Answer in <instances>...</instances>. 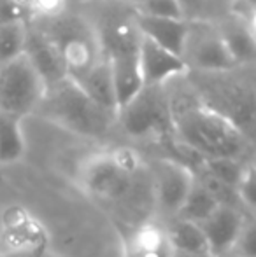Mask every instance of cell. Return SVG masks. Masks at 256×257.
Returning a JSON list of instances; mask_svg holds the SVG:
<instances>
[{
	"label": "cell",
	"instance_id": "6da1fadb",
	"mask_svg": "<svg viewBox=\"0 0 256 257\" xmlns=\"http://www.w3.org/2000/svg\"><path fill=\"white\" fill-rule=\"evenodd\" d=\"M165 86L172 115L174 140L200 159H242L249 161L254 144L228 119L205 107L195 96L185 75Z\"/></svg>",
	"mask_w": 256,
	"mask_h": 257
},
{
	"label": "cell",
	"instance_id": "7a4b0ae2",
	"mask_svg": "<svg viewBox=\"0 0 256 257\" xmlns=\"http://www.w3.org/2000/svg\"><path fill=\"white\" fill-rule=\"evenodd\" d=\"M185 81L205 107L228 119L247 140L254 144V65L219 72H186Z\"/></svg>",
	"mask_w": 256,
	"mask_h": 257
},
{
	"label": "cell",
	"instance_id": "3957f363",
	"mask_svg": "<svg viewBox=\"0 0 256 257\" xmlns=\"http://www.w3.org/2000/svg\"><path fill=\"white\" fill-rule=\"evenodd\" d=\"M142 172L140 156L130 147L93 154L79 170L81 187L95 200L118 208H135Z\"/></svg>",
	"mask_w": 256,
	"mask_h": 257
},
{
	"label": "cell",
	"instance_id": "277c9868",
	"mask_svg": "<svg viewBox=\"0 0 256 257\" xmlns=\"http://www.w3.org/2000/svg\"><path fill=\"white\" fill-rule=\"evenodd\" d=\"M34 115L82 139L100 140L116 128V114L99 107L68 77L49 84Z\"/></svg>",
	"mask_w": 256,
	"mask_h": 257
},
{
	"label": "cell",
	"instance_id": "5b68a950",
	"mask_svg": "<svg viewBox=\"0 0 256 257\" xmlns=\"http://www.w3.org/2000/svg\"><path fill=\"white\" fill-rule=\"evenodd\" d=\"M28 21L53 44L62 60L65 75L70 81H79L102 60L104 49L97 27L82 14L63 11L58 16Z\"/></svg>",
	"mask_w": 256,
	"mask_h": 257
},
{
	"label": "cell",
	"instance_id": "8992f818",
	"mask_svg": "<svg viewBox=\"0 0 256 257\" xmlns=\"http://www.w3.org/2000/svg\"><path fill=\"white\" fill-rule=\"evenodd\" d=\"M116 128L128 139L172 144V115L165 86H144L116 112Z\"/></svg>",
	"mask_w": 256,
	"mask_h": 257
},
{
	"label": "cell",
	"instance_id": "52a82bcc",
	"mask_svg": "<svg viewBox=\"0 0 256 257\" xmlns=\"http://www.w3.org/2000/svg\"><path fill=\"white\" fill-rule=\"evenodd\" d=\"M44 93L46 82L25 53L0 65V115L23 121L34 115Z\"/></svg>",
	"mask_w": 256,
	"mask_h": 257
},
{
	"label": "cell",
	"instance_id": "ba28073f",
	"mask_svg": "<svg viewBox=\"0 0 256 257\" xmlns=\"http://www.w3.org/2000/svg\"><path fill=\"white\" fill-rule=\"evenodd\" d=\"M181 58L188 72H219L239 65L232 58L214 20L188 21Z\"/></svg>",
	"mask_w": 256,
	"mask_h": 257
},
{
	"label": "cell",
	"instance_id": "9c48e42d",
	"mask_svg": "<svg viewBox=\"0 0 256 257\" xmlns=\"http://www.w3.org/2000/svg\"><path fill=\"white\" fill-rule=\"evenodd\" d=\"M153 206L160 222L174 219L195 184V173L188 165L174 158H154L149 165Z\"/></svg>",
	"mask_w": 256,
	"mask_h": 257
},
{
	"label": "cell",
	"instance_id": "30bf717a",
	"mask_svg": "<svg viewBox=\"0 0 256 257\" xmlns=\"http://www.w3.org/2000/svg\"><path fill=\"white\" fill-rule=\"evenodd\" d=\"M249 215L244 210L233 208V206H218L207 220L200 224L202 233L207 241L209 255L223 257L233 250L237 238H239L242 227L249 219Z\"/></svg>",
	"mask_w": 256,
	"mask_h": 257
},
{
	"label": "cell",
	"instance_id": "8fae6325",
	"mask_svg": "<svg viewBox=\"0 0 256 257\" xmlns=\"http://www.w3.org/2000/svg\"><path fill=\"white\" fill-rule=\"evenodd\" d=\"M139 68L144 86H163L188 72L181 56L160 48L142 35L139 44Z\"/></svg>",
	"mask_w": 256,
	"mask_h": 257
},
{
	"label": "cell",
	"instance_id": "7c38bea8",
	"mask_svg": "<svg viewBox=\"0 0 256 257\" xmlns=\"http://www.w3.org/2000/svg\"><path fill=\"white\" fill-rule=\"evenodd\" d=\"M133 23H135V28L144 39L181 56L186 30H188V21L186 20H183V18L151 16V14L133 11Z\"/></svg>",
	"mask_w": 256,
	"mask_h": 257
},
{
	"label": "cell",
	"instance_id": "4fadbf2b",
	"mask_svg": "<svg viewBox=\"0 0 256 257\" xmlns=\"http://www.w3.org/2000/svg\"><path fill=\"white\" fill-rule=\"evenodd\" d=\"M25 54L30 58L34 67L41 74L42 81L46 82V88L49 84H55L60 79L67 77L63 70L62 60H60L56 49L53 44L44 37L37 27L28 21L27 23V41H25Z\"/></svg>",
	"mask_w": 256,
	"mask_h": 257
},
{
	"label": "cell",
	"instance_id": "5bb4252c",
	"mask_svg": "<svg viewBox=\"0 0 256 257\" xmlns=\"http://www.w3.org/2000/svg\"><path fill=\"white\" fill-rule=\"evenodd\" d=\"M216 25L235 63L239 67L254 65V21H246L228 13V16L218 20Z\"/></svg>",
	"mask_w": 256,
	"mask_h": 257
},
{
	"label": "cell",
	"instance_id": "9a60e30c",
	"mask_svg": "<svg viewBox=\"0 0 256 257\" xmlns=\"http://www.w3.org/2000/svg\"><path fill=\"white\" fill-rule=\"evenodd\" d=\"M165 226L160 220H144L132 227L125 240V257H170Z\"/></svg>",
	"mask_w": 256,
	"mask_h": 257
},
{
	"label": "cell",
	"instance_id": "2e32d148",
	"mask_svg": "<svg viewBox=\"0 0 256 257\" xmlns=\"http://www.w3.org/2000/svg\"><path fill=\"white\" fill-rule=\"evenodd\" d=\"M74 82L93 100V102L99 105V107H102L104 110L113 112V114L118 112L113 72H111V65L106 54H104L102 60H100L88 74L82 75L79 81H74Z\"/></svg>",
	"mask_w": 256,
	"mask_h": 257
},
{
	"label": "cell",
	"instance_id": "e0dca14e",
	"mask_svg": "<svg viewBox=\"0 0 256 257\" xmlns=\"http://www.w3.org/2000/svg\"><path fill=\"white\" fill-rule=\"evenodd\" d=\"M165 233H167L168 243L172 252H183V254H197V255H209L207 241L202 233V227L190 220L174 219L163 222Z\"/></svg>",
	"mask_w": 256,
	"mask_h": 257
},
{
	"label": "cell",
	"instance_id": "ac0fdd59",
	"mask_svg": "<svg viewBox=\"0 0 256 257\" xmlns=\"http://www.w3.org/2000/svg\"><path fill=\"white\" fill-rule=\"evenodd\" d=\"M27 142L23 135V121L0 115V165H11L23 159Z\"/></svg>",
	"mask_w": 256,
	"mask_h": 257
},
{
	"label": "cell",
	"instance_id": "d6986e66",
	"mask_svg": "<svg viewBox=\"0 0 256 257\" xmlns=\"http://www.w3.org/2000/svg\"><path fill=\"white\" fill-rule=\"evenodd\" d=\"M249 161H242V159H200V163L197 165L198 170L205 172L207 175H211L212 179H216L218 182L225 184V186L237 189L240 179H242L244 172H246V166L249 165ZM195 168V170H197Z\"/></svg>",
	"mask_w": 256,
	"mask_h": 257
},
{
	"label": "cell",
	"instance_id": "ffe728a7",
	"mask_svg": "<svg viewBox=\"0 0 256 257\" xmlns=\"http://www.w3.org/2000/svg\"><path fill=\"white\" fill-rule=\"evenodd\" d=\"M218 203L216 200L197 182L195 179V184L190 191V194L186 196L185 203H183L181 210L176 217L179 219H185V220H190V222H195L200 226L204 220H207L209 217L214 213V210L218 208Z\"/></svg>",
	"mask_w": 256,
	"mask_h": 257
},
{
	"label": "cell",
	"instance_id": "44dd1931",
	"mask_svg": "<svg viewBox=\"0 0 256 257\" xmlns=\"http://www.w3.org/2000/svg\"><path fill=\"white\" fill-rule=\"evenodd\" d=\"M28 21H9L0 25V65L25 51Z\"/></svg>",
	"mask_w": 256,
	"mask_h": 257
},
{
	"label": "cell",
	"instance_id": "7402d4cb",
	"mask_svg": "<svg viewBox=\"0 0 256 257\" xmlns=\"http://www.w3.org/2000/svg\"><path fill=\"white\" fill-rule=\"evenodd\" d=\"M254 163L251 161L249 165L246 166V172H244L242 179H240L239 186H237V196H239V201L242 205V208L246 210L249 215L254 213V205H256V193H254Z\"/></svg>",
	"mask_w": 256,
	"mask_h": 257
},
{
	"label": "cell",
	"instance_id": "603a6c76",
	"mask_svg": "<svg viewBox=\"0 0 256 257\" xmlns=\"http://www.w3.org/2000/svg\"><path fill=\"white\" fill-rule=\"evenodd\" d=\"M232 254L239 257H256V222L254 217L246 222L242 227L235 245H233Z\"/></svg>",
	"mask_w": 256,
	"mask_h": 257
},
{
	"label": "cell",
	"instance_id": "cb8c5ba5",
	"mask_svg": "<svg viewBox=\"0 0 256 257\" xmlns=\"http://www.w3.org/2000/svg\"><path fill=\"white\" fill-rule=\"evenodd\" d=\"M139 13L151 14V16H163V18H183L181 11L176 0H142Z\"/></svg>",
	"mask_w": 256,
	"mask_h": 257
},
{
	"label": "cell",
	"instance_id": "d4e9b609",
	"mask_svg": "<svg viewBox=\"0 0 256 257\" xmlns=\"http://www.w3.org/2000/svg\"><path fill=\"white\" fill-rule=\"evenodd\" d=\"M28 13L13 0H0V25L9 21H28Z\"/></svg>",
	"mask_w": 256,
	"mask_h": 257
},
{
	"label": "cell",
	"instance_id": "484cf974",
	"mask_svg": "<svg viewBox=\"0 0 256 257\" xmlns=\"http://www.w3.org/2000/svg\"><path fill=\"white\" fill-rule=\"evenodd\" d=\"M178 7L181 11L183 20L192 21V20H200V13L204 11L207 0H176Z\"/></svg>",
	"mask_w": 256,
	"mask_h": 257
},
{
	"label": "cell",
	"instance_id": "4316f807",
	"mask_svg": "<svg viewBox=\"0 0 256 257\" xmlns=\"http://www.w3.org/2000/svg\"><path fill=\"white\" fill-rule=\"evenodd\" d=\"M170 257H211V255H197V254H183V252H172Z\"/></svg>",
	"mask_w": 256,
	"mask_h": 257
},
{
	"label": "cell",
	"instance_id": "83f0119b",
	"mask_svg": "<svg viewBox=\"0 0 256 257\" xmlns=\"http://www.w3.org/2000/svg\"><path fill=\"white\" fill-rule=\"evenodd\" d=\"M121 2L128 4V6H132L133 9H139V7H140V4H142V0H121Z\"/></svg>",
	"mask_w": 256,
	"mask_h": 257
},
{
	"label": "cell",
	"instance_id": "f1b7e54d",
	"mask_svg": "<svg viewBox=\"0 0 256 257\" xmlns=\"http://www.w3.org/2000/svg\"><path fill=\"white\" fill-rule=\"evenodd\" d=\"M232 2H244V4H251V6H254L256 0H232Z\"/></svg>",
	"mask_w": 256,
	"mask_h": 257
},
{
	"label": "cell",
	"instance_id": "f546056e",
	"mask_svg": "<svg viewBox=\"0 0 256 257\" xmlns=\"http://www.w3.org/2000/svg\"><path fill=\"white\" fill-rule=\"evenodd\" d=\"M223 257H239V255H235V254H232V252H230V254H226V255H223Z\"/></svg>",
	"mask_w": 256,
	"mask_h": 257
},
{
	"label": "cell",
	"instance_id": "4dcf8cb0",
	"mask_svg": "<svg viewBox=\"0 0 256 257\" xmlns=\"http://www.w3.org/2000/svg\"><path fill=\"white\" fill-rule=\"evenodd\" d=\"M0 257H13V255H6V254H0Z\"/></svg>",
	"mask_w": 256,
	"mask_h": 257
}]
</instances>
